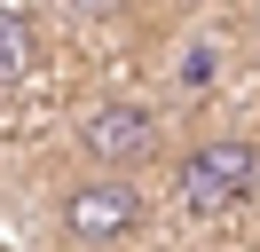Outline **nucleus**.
<instances>
[{
	"mask_svg": "<svg viewBox=\"0 0 260 252\" xmlns=\"http://www.w3.org/2000/svg\"><path fill=\"white\" fill-rule=\"evenodd\" d=\"M260 197V142L244 134H205L174 158V205L197 220H221V213H244Z\"/></svg>",
	"mask_w": 260,
	"mask_h": 252,
	"instance_id": "f257e3e1",
	"label": "nucleus"
},
{
	"mask_svg": "<svg viewBox=\"0 0 260 252\" xmlns=\"http://www.w3.org/2000/svg\"><path fill=\"white\" fill-rule=\"evenodd\" d=\"M142 181L134 173H111V166H87V181H71L63 189V205H55V220H63V236L79 252H111V244H126L134 229H142Z\"/></svg>",
	"mask_w": 260,
	"mask_h": 252,
	"instance_id": "f03ea898",
	"label": "nucleus"
},
{
	"mask_svg": "<svg viewBox=\"0 0 260 252\" xmlns=\"http://www.w3.org/2000/svg\"><path fill=\"white\" fill-rule=\"evenodd\" d=\"M79 158L111 166V173H150L166 158V118L150 103H134V94H103L79 118Z\"/></svg>",
	"mask_w": 260,
	"mask_h": 252,
	"instance_id": "7ed1b4c3",
	"label": "nucleus"
},
{
	"mask_svg": "<svg viewBox=\"0 0 260 252\" xmlns=\"http://www.w3.org/2000/svg\"><path fill=\"white\" fill-rule=\"evenodd\" d=\"M24 63H32V24H24V16H0V87L16 79Z\"/></svg>",
	"mask_w": 260,
	"mask_h": 252,
	"instance_id": "20e7f679",
	"label": "nucleus"
},
{
	"mask_svg": "<svg viewBox=\"0 0 260 252\" xmlns=\"http://www.w3.org/2000/svg\"><path fill=\"white\" fill-rule=\"evenodd\" d=\"M71 8H87V16H103V8H126V0H71Z\"/></svg>",
	"mask_w": 260,
	"mask_h": 252,
	"instance_id": "39448f33",
	"label": "nucleus"
}]
</instances>
